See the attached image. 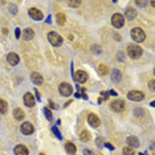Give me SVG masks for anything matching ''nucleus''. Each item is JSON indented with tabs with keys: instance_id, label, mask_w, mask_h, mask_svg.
<instances>
[{
	"instance_id": "f257e3e1",
	"label": "nucleus",
	"mask_w": 155,
	"mask_h": 155,
	"mask_svg": "<svg viewBox=\"0 0 155 155\" xmlns=\"http://www.w3.org/2000/svg\"><path fill=\"white\" fill-rule=\"evenodd\" d=\"M142 48L139 45H137V44H130L129 46H127V55H129L130 58H133V60H137V58H139L142 56Z\"/></svg>"
},
{
	"instance_id": "f03ea898",
	"label": "nucleus",
	"mask_w": 155,
	"mask_h": 155,
	"mask_svg": "<svg viewBox=\"0 0 155 155\" xmlns=\"http://www.w3.org/2000/svg\"><path fill=\"white\" fill-rule=\"evenodd\" d=\"M131 37H133V40L137 41V43H142V41H144V39H146V33H144V31L142 28H133Z\"/></svg>"
},
{
	"instance_id": "7ed1b4c3",
	"label": "nucleus",
	"mask_w": 155,
	"mask_h": 155,
	"mask_svg": "<svg viewBox=\"0 0 155 155\" xmlns=\"http://www.w3.org/2000/svg\"><path fill=\"white\" fill-rule=\"evenodd\" d=\"M48 40L53 46H60L61 44H62V37H61L57 32H49Z\"/></svg>"
},
{
	"instance_id": "20e7f679",
	"label": "nucleus",
	"mask_w": 155,
	"mask_h": 155,
	"mask_svg": "<svg viewBox=\"0 0 155 155\" xmlns=\"http://www.w3.org/2000/svg\"><path fill=\"white\" fill-rule=\"evenodd\" d=\"M112 24L114 28H122L125 25V17L121 13H114L112 16Z\"/></svg>"
},
{
	"instance_id": "39448f33",
	"label": "nucleus",
	"mask_w": 155,
	"mask_h": 155,
	"mask_svg": "<svg viewBox=\"0 0 155 155\" xmlns=\"http://www.w3.org/2000/svg\"><path fill=\"white\" fill-rule=\"evenodd\" d=\"M125 107H126V103L121 100H115L110 103V109L115 113H122L125 110Z\"/></svg>"
},
{
	"instance_id": "423d86ee",
	"label": "nucleus",
	"mask_w": 155,
	"mask_h": 155,
	"mask_svg": "<svg viewBox=\"0 0 155 155\" xmlns=\"http://www.w3.org/2000/svg\"><path fill=\"white\" fill-rule=\"evenodd\" d=\"M58 92H60L62 95L68 97V95H72L73 88H72V85H69L68 82H62V83H60V85H58Z\"/></svg>"
},
{
	"instance_id": "0eeeda50",
	"label": "nucleus",
	"mask_w": 155,
	"mask_h": 155,
	"mask_svg": "<svg viewBox=\"0 0 155 155\" xmlns=\"http://www.w3.org/2000/svg\"><path fill=\"white\" fill-rule=\"evenodd\" d=\"M127 98L131 101H142L144 98V94L141 90H131V92H129V94H127Z\"/></svg>"
},
{
	"instance_id": "6e6552de",
	"label": "nucleus",
	"mask_w": 155,
	"mask_h": 155,
	"mask_svg": "<svg viewBox=\"0 0 155 155\" xmlns=\"http://www.w3.org/2000/svg\"><path fill=\"white\" fill-rule=\"evenodd\" d=\"M28 13H29V16L33 19V20H43V12L40 11V9H37V8H29L28 9Z\"/></svg>"
},
{
	"instance_id": "1a4fd4ad",
	"label": "nucleus",
	"mask_w": 155,
	"mask_h": 155,
	"mask_svg": "<svg viewBox=\"0 0 155 155\" xmlns=\"http://www.w3.org/2000/svg\"><path fill=\"white\" fill-rule=\"evenodd\" d=\"M74 80L80 83L86 82V81H88V73L83 72V70H77V72L74 73Z\"/></svg>"
},
{
	"instance_id": "9d476101",
	"label": "nucleus",
	"mask_w": 155,
	"mask_h": 155,
	"mask_svg": "<svg viewBox=\"0 0 155 155\" xmlns=\"http://www.w3.org/2000/svg\"><path fill=\"white\" fill-rule=\"evenodd\" d=\"M88 122H89V125L93 127H98L101 125V121H100V118H98V115L93 114V113L88 115Z\"/></svg>"
},
{
	"instance_id": "9b49d317",
	"label": "nucleus",
	"mask_w": 155,
	"mask_h": 155,
	"mask_svg": "<svg viewBox=\"0 0 155 155\" xmlns=\"http://www.w3.org/2000/svg\"><path fill=\"white\" fill-rule=\"evenodd\" d=\"M21 133L23 134H25V135H29V134H32V133L34 131V127H33V125L31 123V122H24L23 125H21Z\"/></svg>"
},
{
	"instance_id": "f8f14e48",
	"label": "nucleus",
	"mask_w": 155,
	"mask_h": 155,
	"mask_svg": "<svg viewBox=\"0 0 155 155\" xmlns=\"http://www.w3.org/2000/svg\"><path fill=\"white\" fill-rule=\"evenodd\" d=\"M24 105L28 107H33L34 106V97L33 94H31V93H25L24 94Z\"/></svg>"
},
{
	"instance_id": "ddd939ff",
	"label": "nucleus",
	"mask_w": 155,
	"mask_h": 155,
	"mask_svg": "<svg viewBox=\"0 0 155 155\" xmlns=\"http://www.w3.org/2000/svg\"><path fill=\"white\" fill-rule=\"evenodd\" d=\"M31 80H32V82H33L34 85H41V83L44 82L43 76H41L40 73H37V72L32 73V74H31Z\"/></svg>"
},
{
	"instance_id": "4468645a",
	"label": "nucleus",
	"mask_w": 155,
	"mask_h": 155,
	"mask_svg": "<svg viewBox=\"0 0 155 155\" xmlns=\"http://www.w3.org/2000/svg\"><path fill=\"white\" fill-rule=\"evenodd\" d=\"M13 152H15V155H28L29 154L28 149H27L24 144H17V146L15 147Z\"/></svg>"
},
{
	"instance_id": "2eb2a0df",
	"label": "nucleus",
	"mask_w": 155,
	"mask_h": 155,
	"mask_svg": "<svg viewBox=\"0 0 155 155\" xmlns=\"http://www.w3.org/2000/svg\"><path fill=\"white\" fill-rule=\"evenodd\" d=\"M7 61H8L12 66H15L19 64L20 58H19V56H17L16 53H8V55H7Z\"/></svg>"
},
{
	"instance_id": "dca6fc26",
	"label": "nucleus",
	"mask_w": 155,
	"mask_h": 155,
	"mask_svg": "<svg viewBox=\"0 0 155 155\" xmlns=\"http://www.w3.org/2000/svg\"><path fill=\"white\" fill-rule=\"evenodd\" d=\"M135 16H137V11H135L134 8H131V7L126 8V12H125V17H126L127 20H133V19H135Z\"/></svg>"
},
{
	"instance_id": "f3484780",
	"label": "nucleus",
	"mask_w": 155,
	"mask_h": 155,
	"mask_svg": "<svg viewBox=\"0 0 155 155\" xmlns=\"http://www.w3.org/2000/svg\"><path fill=\"white\" fill-rule=\"evenodd\" d=\"M127 144H129L130 149H133V147H138V146H139V141H138L137 137L130 135V137L127 138Z\"/></svg>"
},
{
	"instance_id": "a211bd4d",
	"label": "nucleus",
	"mask_w": 155,
	"mask_h": 155,
	"mask_svg": "<svg viewBox=\"0 0 155 155\" xmlns=\"http://www.w3.org/2000/svg\"><path fill=\"white\" fill-rule=\"evenodd\" d=\"M33 37H34L33 29L27 28L25 31H24V40H25V41H31V40H33Z\"/></svg>"
},
{
	"instance_id": "6ab92c4d",
	"label": "nucleus",
	"mask_w": 155,
	"mask_h": 155,
	"mask_svg": "<svg viewBox=\"0 0 155 155\" xmlns=\"http://www.w3.org/2000/svg\"><path fill=\"white\" fill-rule=\"evenodd\" d=\"M24 117H25V114H24V112L21 109H15L13 110V118L16 121H23Z\"/></svg>"
},
{
	"instance_id": "aec40b11",
	"label": "nucleus",
	"mask_w": 155,
	"mask_h": 155,
	"mask_svg": "<svg viewBox=\"0 0 155 155\" xmlns=\"http://www.w3.org/2000/svg\"><path fill=\"white\" fill-rule=\"evenodd\" d=\"M121 77H122V73H121L118 69H114L112 72V81L113 82H119Z\"/></svg>"
},
{
	"instance_id": "412c9836",
	"label": "nucleus",
	"mask_w": 155,
	"mask_h": 155,
	"mask_svg": "<svg viewBox=\"0 0 155 155\" xmlns=\"http://www.w3.org/2000/svg\"><path fill=\"white\" fill-rule=\"evenodd\" d=\"M65 149H66V151L69 152V154H74L76 152V144L74 143H72V142H66L65 143Z\"/></svg>"
},
{
	"instance_id": "4be33fe9",
	"label": "nucleus",
	"mask_w": 155,
	"mask_h": 155,
	"mask_svg": "<svg viewBox=\"0 0 155 155\" xmlns=\"http://www.w3.org/2000/svg\"><path fill=\"white\" fill-rule=\"evenodd\" d=\"M80 139L82 142H89L90 141V134H89V131H81L80 133Z\"/></svg>"
},
{
	"instance_id": "5701e85b",
	"label": "nucleus",
	"mask_w": 155,
	"mask_h": 155,
	"mask_svg": "<svg viewBox=\"0 0 155 155\" xmlns=\"http://www.w3.org/2000/svg\"><path fill=\"white\" fill-rule=\"evenodd\" d=\"M7 112H8V103L4 100H0V113H1V114H6Z\"/></svg>"
},
{
	"instance_id": "b1692460",
	"label": "nucleus",
	"mask_w": 155,
	"mask_h": 155,
	"mask_svg": "<svg viewBox=\"0 0 155 155\" xmlns=\"http://www.w3.org/2000/svg\"><path fill=\"white\" fill-rule=\"evenodd\" d=\"M65 15L64 13H57L56 15V20H57V24L58 25H64V24H65Z\"/></svg>"
},
{
	"instance_id": "393cba45",
	"label": "nucleus",
	"mask_w": 155,
	"mask_h": 155,
	"mask_svg": "<svg viewBox=\"0 0 155 155\" xmlns=\"http://www.w3.org/2000/svg\"><path fill=\"white\" fill-rule=\"evenodd\" d=\"M98 72H100L101 76H107L109 74V68L106 65H100L98 66Z\"/></svg>"
},
{
	"instance_id": "a878e982",
	"label": "nucleus",
	"mask_w": 155,
	"mask_h": 155,
	"mask_svg": "<svg viewBox=\"0 0 155 155\" xmlns=\"http://www.w3.org/2000/svg\"><path fill=\"white\" fill-rule=\"evenodd\" d=\"M43 112H44V115H45V118H46L48 121H52V119H53V115H52V112L48 109V107H45V109H44Z\"/></svg>"
},
{
	"instance_id": "bb28decb",
	"label": "nucleus",
	"mask_w": 155,
	"mask_h": 155,
	"mask_svg": "<svg viewBox=\"0 0 155 155\" xmlns=\"http://www.w3.org/2000/svg\"><path fill=\"white\" fill-rule=\"evenodd\" d=\"M50 130H52V133H53V134H55L56 137L58 138V139H61V138H62V135H61L60 130L57 129V126H52V127H50Z\"/></svg>"
},
{
	"instance_id": "cd10ccee",
	"label": "nucleus",
	"mask_w": 155,
	"mask_h": 155,
	"mask_svg": "<svg viewBox=\"0 0 155 155\" xmlns=\"http://www.w3.org/2000/svg\"><path fill=\"white\" fill-rule=\"evenodd\" d=\"M122 154L123 155H135V152H134V150L130 149V147H125V149L122 150Z\"/></svg>"
},
{
	"instance_id": "c85d7f7f",
	"label": "nucleus",
	"mask_w": 155,
	"mask_h": 155,
	"mask_svg": "<svg viewBox=\"0 0 155 155\" xmlns=\"http://www.w3.org/2000/svg\"><path fill=\"white\" fill-rule=\"evenodd\" d=\"M68 6L69 7H74V8H76V7L81 6V1H78V0H77V1H68Z\"/></svg>"
},
{
	"instance_id": "c756f323",
	"label": "nucleus",
	"mask_w": 155,
	"mask_h": 155,
	"mask_svg": "<svg viewBox=\"0 0 155 155\" xmlns=\"http://www.w3.org/2000/svg\"><path fill=\"white\" fill-rule=\"evenodd\" d=\"M134 114L137 115V117H142V115H144V112L142 109H135L134 110Z\"/></svg>"
},
{
	"instance_id": "7c9ffc66",
	"label": "nucleus",
	"mask_w": 155,
	"mask_h": 155,
	"mask_svg": "<svg viewBox=\"0 0 155 155\" xmlns=\"http://www.w3.org/2000/svg\"><path fill=\"white\" fill-rule=\"evenodd\" d=\"M117 58L121 61V62H122V61L125 60V57H123V53H122V52H119V53H118V55H117Z\"/></svg>"
},
{
	"instance_id": "2f4dec72",
	"label": "nucleus",
	"mask_w": 155,
	"mask_h": 155,
	"mask_svg": "<svg viewBox=\"0 0 155 155\" xmlns=\"http://www.w3.org/2000/svg\"><path fill=\"white\" fill-rule=\"evenodd\" d=\"M82 154H83V155H94V152L90 151V150H88V149H85V150L82 151Z\"/></svg>"
},
{
	"instance_id": "473e14b6",
	"label": "nucleus",
	"mask_w": 155,
	"mask_h": 155,
	"mask_svg": "<svg viewBox=\"0 0 155 155\" xmlns=\"http://www.w3.org/2000/svg\"><path fill=\"white\" fill-rule=\"evenodd\" d=\"M48 105H49V107H52V109H58V106H57V105H56L55 102H52V101H49V103H48Z\"/></svg>"
},
{
	"instance_id": "72a5a7b5",
	"label": "nucleus",
	"mask_w": 155,
	"mask_h": 155,
	"mask_svg": "<svg viewBox=\"0 0 155 155\" xmlns=\"http://www.w3.org/2000/svg\"><path fill=\"white\" fill-rule=\"evenodd\" d=\"M101 95H102L103 100H107V98H109V93H107V92H102V93H101Z\"/></svg>"
},
{
	"instance_id": "f704fd0d",
	"label": "nucleus",
	"mask_w": 155,
	"mask_h": 155,
	"mask_svg": "<svg viewBox=\"0 0 155 155\" xmlns=\"http://www.w3.org/2000/svg\"><path fill=\"white\" fill-rule=\"evenodd\" d=\"M135 4L139 7H146L147 6V3H144V1H135Z\"/></svg>"
},
{
	"instance_id": "c9c22d12",
	"label": "nucleus",
	"mask_w": 155,
	"mask_h": 155,
	"mask_svg": "<svg viewBox=\"0 0 155 155\" xmlns=\"http://www.w3.org/2000/svg\"><path fill=\"white\" fill-rule=\"evenodd\" d=\"M20 34H21V32H20V29L17 28V29H16V32H15V36H16V37H17V39H19V37H20Z\"/></svg>"
},
{
	"instance_id": "e433bc0d",
	"label": "nucleus",
	"mask_w": 155,
	"mask_h": 155,
	"mask_svg": "<svg viewBox=\"0 0 155 155\" xmlns=\"http://www.w3.org/2000/svg\"><path fill=\"white\" fill-rule=\"evenodd\" d=\"M149 86H150V89H151V90H154V80L150 81V82H149Z\"/></svg>"
},
{
	"instance_id": "4c0bfd02",
	"label": "nucleus",
	"mask_w": 155,
	"mask_h": 155,
	"mask_svg": "<svg viewBox=\"0 0 155 155\" xmlns=\"http://www.w3.org/2000/svg\"><path fill=\"white\" fill-rule=\"evenodd\" d=\"M105 146H106L109 150H114V149H115V147H113V144H110V143H106Z\"/></svg>"
},
{
	"instance_id": "58836bf2",
	"label": "nucleus",
	"mask_w": 155,
	"mask_h": 155,
	"mask_svg": "<svg viewBox=\"0 0 155 155\" xmlns=\"http://www.w3.org/2000/svg\"><path fill=\"white\" fill-rule=\"evenodd\" d=\"M109 95H114V97H115V95H117V92H115V90H110Z\"/></svg>"
},
{
	"instance_id": "ea45409f",
	"label": "nucleus",
	"mask_w": 155,
	"mask_h": 155,
	"mask_svg": "<svg viewBox=\"0 0 155 155\" xmlns=\"http://www.w3.org/2000/svg\"><path fill=\"white\" fill-rule=\"evenodd\" d=\"M11 12L12 13H16V7L15 6H11Z\"/></svg>"
},
{
	"instance_id": "a19ab883",
	"label": "nucleus",
	"mask_w": 155,
	"mask_h": 155,
	"mask_svg": "<svg viewBox=\"0 0 155 155\" xmlns=\"http://www.w3.org/2000/svg\"><path fill=\"white\" fill-rule=\"evenodd\" d=\"M97 144H98V146H102V141H101V138H98V139H97Z\"/></svg>"
},
{
	"instance_id": "79ce46f5",
	"label": "nucleus",
	"mask_w": 155,
	"mask_h": 155,
	"mask_svg": "<svg viewBox=\"0 0 155 155\" xmlns=\"http://www.w3.org/2000/svg\"><path fill=\"white\" fill-rule=\"evenodd\" d=\"M34 93H36V97H37V98H39V100H40V93H39V92H37V90H36V92H34Z\"/></svg>"
},
{
	"instance_id": "37998d69",
	"label": "nucleus",
	"mask_w": 155,
	"mask_h": 155,
	"mask_svg": "<svg viewBox=\"0 0 155 155\" xmlns=\"http://www.w3.org/2000/svg\"><path fill=\"white\" fill-rule=\"evenodd\" d=\"M114 37H115V39H117V40H118V41H119V40H121V37H119V34H114Z\"/></svg>"
},
{
	"instance_id": "c03bdc74",
	"label": "nucleus",
	"mask_w": 155,
	"mask_h": 155,
	"mask_svg": "<svg viewBox=\"0 0 155 155\" xmlns=\"http://www.w3.org/2000/svg\"><path fill=\"white\" fill-rule=\"evenodd\" d=\"M40 155H45V154H44V152H41V154H40Z\"/></svg>"
}]
</instances>
